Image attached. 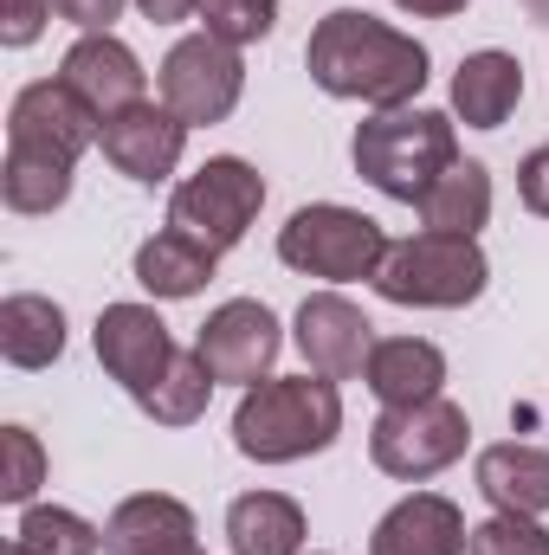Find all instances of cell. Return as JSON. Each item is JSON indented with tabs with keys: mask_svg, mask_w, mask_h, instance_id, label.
Segmentation results:
<instances>
[{
	"mask_svg": "<svg viewBox=\"0 0 549 555\" xmlns=\"http://www.w3.org/2000/svg\"><path fill=\"white\" fill-rule=\"evenodd\" d=\"M52 20V0H0V46L7 52H26Z\"/></svg>",
	"mask_w": 549,
	"mask_h": 555,
	"instance_id": "obj_30",
	"label": "cell"
},
{
	"mask_svg": "<svg viewBox=\"0 0 549 555\" xmlns=\"http://www.w3.org/2000/svg\"><path fill=\"white\" fill-rule=\"evenodd\" d=\"M375 297L401 304V310H465L485 297L491 284V266L478 253V240H452V233H413V240H395L382 272L369 278Z\"/></svg>",
	"mask_w": 549,
	"mask_h": 555,
	"instance_id": "obj_4",
	"label": "cell"
},
{
	"mask_svg": "<svg viewBox=\"0 0 549 555\" xmlns=\"http://www.w3.org/2000/svg\"><path fill=\"white\" fill-rule=\"evenodd\" d=\"M98 149H104V162H111L117 175H130L137 188H155V181H168V175L181 168L188 124H181L168 104H137V111H124V117L104 124Z\"/></svg>",
	"mask_w": 549,
	"mask_h": 555,
	"instance_id": "obj_14",
	"label": "cell"
},
{
	"mask_svg": "<svg viewBox=\"0 0 549 555\" xmlns=\"http://www.w3.org/2000/svg\"><path fill=\"white\" fill-rule=\"evenodd\" d=\"M162 555H201V543H188V550H162Z\"/></svg>",
	"mask_w": 549,
	"mask_h": 555,
	"instance_id": "obj_36",
	"label": "cell"
},
{
	"mask_svg": "<svg viewBox=\"0 0 549 555\" xmlns=\"http://www.w3.org/2000/svg\"><path fill=\"white\" fill-rule=\"evenodd\" d=\"M214 253L207 246H194V240H181V233H155V240H142L137 246V284L149 297H162V304H181V297H201L207 291V278H214Z\"/></svg>",
	"mask_w": 549,
	"mask_h": 555,
	"instance_id": "obj_23",
	"label": "cell"
},
{
	"mask_svg": "<svg viewBox=\"0 0 549 555\" xmlns=\"http://www.w3.org/2000/svg\"><path fill=\"white\" fill-rule=\"evenodd\" d=\"M0 498L7 504H33V491L46 485V446H39V433H26V426H0Z\"/></svg>",
	"mask_w": 549,
	"mask_h": 555,
	"instance_id": "obj_28",
	"label": "cell"
},
{
	"mask_svg": "<svg viewBox=\"0 0 549 555\" xmlns=\"http://www.w3.org/2000/svg\"><path fill=\"white\" fill-rule=\"evenodd\" d=\"M518 194H524V207H531L537 220H549V142L518 162Z\"/></svg>",
	"mask_w": 549,
	"mask_h": 555,
	"instance_id": "obj_32",
	"label": "cell"
},
{
	"mask_svg": "<svg viewBox=\"0 0 549 555\" xmlns=\"http://www.w3.org/2000/svg\"><path fill=\"white\" fill-rule=\"evenodd\" d=\"M214 388H220V382L207 375V362H201V349H181V356L168 362V375H162V382H155V388L142 395L137 408H142L149 420H155V426H194V420L207 414V401H214Z\"/></svg>",
	"mask_w": 549,
	"mask_h": 555,
	"instance_id": "obj_24",
	"label": "cell"
},
{
	"mask_svg": "<svg viewBox=\"0 0 549 555\" xmlns=\"http://www.w3.org/2000/svg\"><path fill=\"white\" fill-rule=\"evenodd\" d=\"M124 7H130V0H52V13L72 20L78 33H111V26L124 20Z\"/></svg>",
	"mask_w": 549,
	"mask_h": 555,
	"instance_id": "obj_31",
	"label": "cell"
},
{
	"mask_svg": "<svg viewBox=\"0 0 549 555\" xmlns=\"http://www.w3.org/2000/svg\"><path fill=\"white\" fill-rule=\"evenodd\" d=\"M98 137H104V124H98L59 78H39V85H20V91H13V111H7V155L52 162V168H78V155Z\"/></svg>",
	"mask_w": 549,
	"mask_h": 555,
	"instance_id": "obj_9",
	"label": "cell"
},
{
	"mask_svg": "<svg viewBox=\"0 0 549 555\" xmlns=\"http://www.w3.org/2000/svg\"><path fill=\"white\" fill-rule=\"evenodd\" d=\"M518 104H524V65L511 52L485 46V52L459 59V72H452V117L465 130H505Z\"/></svg>",
	"mask_w": 549,
	"mask_h": 555,
	"instance_id": "obj_16",
	"label": "cell"
},
{
	"mask_svg": "<svg viewBox=\"0 0 549 555\" xmlns=\"http://www.w3.org/2000/svg\"><path fill=\"white\" fill-rule=\"evenodd\" d=\"M91 343H98L104 375H111L130 401H142V395L168 375V362L181 356V349H175V336H168V323H162L149 304H104V310H98Z\"/></svg>",
	"mask_w": 549,
	"mask_h": 555,
	"instance_id": "obj_11",
	"label": "cell"
},
{
	"mask_svg": "<svg viewBox=\"0 0 549 555\" xmlns=\"http://www.w3.org/2000/svg\"><path fill=\"white\" fill-rule=\"evenodd\" d=\"M59 85H65L98 124H111V117L149 104V72H142V59L117 39V33H85V39L65 52Z\"/></svg>",
	"mask_w": 549,
	"mask_h": 555,
	"instance_id": "obj_13",
	"label": "cell"
},
{
	"mask_svg": "<svg viewBox=\"0 0 549 555\" xmlns=\"http://www.w3.org/2000/svg\"><path fill=\"white\" fill-rule=\"evenodd\" d=\"M401 13H413V20H452V13H465L472 0H395Z\"/></svg>",
	"mask_w": 549,
	"mask_h": 555,
	"instance_id": "obj_34",
	"label": "cell"
},
{
	"mask_svg": "<svg viewBox=\"0 0 549 555\" xmlns=\"http://www.w3.org/2000/svg\"><path fill=\"white\" fill-rule=\"evenodd\" d=\"M233 555H304V504L284 491H246L227 504Z\"/></svg>",
	"mask_w": 549,
	"mask_h": 555,
	"instance_id": "obj_20",
	"label": "cell"
},
{
	"mask_svg": "<svg viewBox=\"0 0 549 555\" xmlns=\"http://www.w3.org/2000/svg\"><path fill=\"white\" fill-rule=\"evenodd\" d=\"M13 543H20L26 555H98L104 550V530L85 524V517L65 511V504H26Z\"/></svg>",
	"mask_w": 549,
	"mask_h": 555,
	"instance_id": "obj_25",
	"label": "cell"
},
{
	"mask_svg": "<svg viewBox=\"0 0 549 555\" xmlns=\"http://www.w3.org/2000/svg\"><path fill=\"white\" fill-rule=\"evenodd\" d=\"M304 72L323 98L369 104V111H408L433 78V59L401 26H388L362 7H336L310 26Z\"/></svg>",
	"mask_w": 549,
	"mask_h": 555,
	"instance_id": "obj_1",
	"label": "cell"
},
{
	"mask_svg": "<svg viewBox=\"0 0 549 555\" xmlns=\"http://www.w3.org/2000/svg\"><path fill=\"white\" fill-rule=\"evenodd\" d=\"M349 162L356 175L401 201V207H420V194L459 162V137H452V117L446 111H375L369 124H356V142H349Z\"/></svg>",
	"mask_w": 549,
	"mask_h": 555,
	"instance_id": "obj_3",
	"label": "cell"
},
{
	"mask_svg": "<svg viewBox=\"0 0 549 555\" xmlns=\"http://www.w3.org/2000/svg\"><path fill=\"white\" fill-rule=\"evenodd\" d=\"M137 7H142L149 26H175V20H194L201 13V0H137Z\"/></svg>",
	"mask_w": 549,
	"mask_h": 555,
	"instance_id": "obj_33",
	"label": "cell"
},
{
	"mask_svg": "<svg viewBox=\"0 0 549 555\" xmlns=\"http://www.w3.org/2000/svg\"><path fill=\"white\" fill-rule=\"evenodd\" d=\"M388 233L356 214V207H336V201H317V207H297L284 227H278V259L304 278H323V284H356V278H375L388 259Z\"/></svg>",
	"mask_w": 549,
	"mask_h": 555,
	"instance_id": "obj_6",
	"label": "cell"
},
{
	"mask_svg": "<svg viewBox=\"0 0 549 555\" xmlns=\"http://www.w3.org/2000/svg\"><path fill=\"white\" fill-rule=\"evenodd\" d=\"M0 201H7L13 214H59V207L72 201V168L7 155V168H0Z\"/></svg>",
	"mask_w": 549,
	"mask_h": 555,
	"instance_id": "obj_26",
	"label": "cell"
},
{
	"mask_svg": "<svg viewBox=\"0 0 549 555\" xmlns=\"http://www.w3.org/2000/svg\"><path fill=\"white\" fill-rule=\"evenodd\" d=\"M518 7H524V13H531L537 26H549V0H518Z\"/></svg>",
	"mask_w": 549,
	"mask_h": 555,
	"instance_id": "obj_35",
	"label": "cell"
},
{
	"mask_svg": "<svg viewBox=\"0 0 549 555\" xmlns=\"http://www.w3.org/2000/svg\"><path fill=\"white\" fill-rule=\"evenodd\" d=\"M465 511L452 504V498H439V491H413L401 498L382 524H375V537H369V555H465Z\"/></svg>",
	"mask_w": 549,
	"mask_h": 555,
	"instance_id": "obj_15",
	"label": "cell"
},
{
	"mask_svg": "<svg viewBox=\"0 0 549 555\" xmlns=\"http://www.w3.org/2000/svg\"><path fill=\"white\" fill-rule=\"evenodd\" d=\"M155 91L162 104L188 124V130H214L240 111L246 98V59L233 46H220L214 33H188L168 46L162 72H155Z\"/></svg>",
	"mask_w": 549,
	"mask_h": 555,
	"instance_id": "obj_8",
	"label": "cell"
},
{
	"mask_svg": "<svg viewBox=\"0 0 549 555\" xmlns=\"http://www.w3.org/2000/svg\"><path fill=\"white\" fill-rule=\"evenodd\" d=\"M420 220L426 233H452V240H478V227L491 220V168L459 155L426 194H420Z\"/></svg>",
	"mask_w": 549,
	"mask_h": 555,
	"instance_id": "obj_21",
	"label": "cell"
},
{
	"mask_svg": "<svg viewBox=\"0 0 549 555\" xmlns=\"http://www.w3.org/2000/svg\"><path fill=\"white\" fill-rule=\"evenodd\" d=\"M472 446V420L459 401L433 395V401H413V408H382L369 426V459L375 472L420 485V478H439L446 465H459Z\"/></svg>",
	"mask_w": 549,
	"mask_h": 555,
	"instance_id": "obj_7",
	"label": "cell"
},
{
	"mask_svg": "<svg viewBox=\"0 0 549 555\" xmlns=\"http://www.w3.org/2000/svg\"><path fill=\"white\" fill-rule=\"evenodd\" d=\"M7 555H26V550H20V543H7Z\"/></svg>",
	"mask_w": 549,
	"mask_h": 555,
	"instance_id": "obj_37",
	"label": "cell"
},
{
	"mask_svg": "<svg viewBox=\"0 0 549 555\" xmlns=\"http://www.w3.org/2000/svg\"><path fill=\"white\" fill-rule=\"evenodd\" d=\"M194 349H201V362H207L214 382H227V388H259V382H272V362H278V349H284V336H278V317L259 297H227V304L201 323Z\"/></svg>",
	"mask_w": 549,
	"mask_h": 555,
	"instance_id": "obj_10",
	"label": "cell"
},
{
	"mask_svg": "<svg viewBox=\"0 0 549 555\" xmlns=\"http://www.w3.org/2000/svg\"><path fill=\"white\" fill-rule=\"evenodd\" d=\"M272 26H278V0H201V33H214L233 52L272 39Z\"/></svg>",
	"mask_w": 549,
	"mask_h": 555,
	"instance_id": "obj_27",
	"label": "cell"
},
{
	"mask_svg": "<svg viewBox=\"0 0 549 555\" xmlns=\"http://www.w3.org/2000/svg\"><path fill=\"white\" fill-rule=\"evenodd\" d=\"M0 356L13 369H26V375L52 369L65 356V310L52 297H39V291H13L0 304Z\"/></svg>",
	"mask_w": 549,
	"mask_h": 555,
	"instance_id": "obj_22",
	"label": "cell"
},
{
	"mask_svg": "<svg viewBox=\"0 0 549 555\" xmlns=\"http://www.w3.org/2000/svg\"><path fill=\"white\" fill-rule=\"evenodd\" d=\"M259 207H266V175L240 155H214L168 194V233H181L220 259L253 233Z\"/></svg>",
	"mask_w": 549,
	"mask_h": 555,
	"instance_id": "obj_5",
	"label": "cell"
},
{
	"mask_svg": "<svg viewBox=\"0 0 549 555\" xmlns=\"http://www.w3.org/2000/svg\"><path fill=\"white\" fill-rule=\"evenodd\" d=\"M343 433V395L323 375H272L240 395L233 408V446L253 465H297L310 452H330Z\"/></svg>",
	"mask_w": 549,
	"mask_h": 555,
	"instance_id": "obj_2",
	"label": "cell"
},
{
	"mask_svg": "<svg viewBox=\"0 0 549 555\" xmlns=\"http://www.w3.org/2000/svg\"><path fill=\"white\" fill-rule=\"evenodd\" d=\"M194 543V511L168 491H137L111 511L104 524V555H162Z\"/></svg>",
	"mask_w": 549,
	"mask_h": 555,
	"instance_id": "obj_19",
	"label": "cell"
},
{
	"mask_svg": "<svg viewBox=\"0 0 549 555\" xmlns=\"http://www.w3.org/2000/svg\"><path fill=\"white\" fill-rule=\"evenodd\" d=\"M465 555H549V530L537 517H511V511H491L485 524H472Z\"/></svg>",
	"mask_w": 549,
	"mask_h": 555,
	"instance_id": "obj_29",
	"label": "cell"
},
{
	"mask_svg": "<svg viewBox=\"0 0 549 555\" xmlns=\"http://www.w3.org/2000/svg\"><path fill=\"white\" fill-rule=\"evenodd\" d=\"M291 343H297V356H304L310 375H323V382H349V375L369 369V349H375L382 336H375V323H369L343 291H317V297L297 304Z\"/></svg>",
	"mask_w": 549,
	"mask_h": 555,
	"instance_id": "obj_12",
	"label": "cell"
},
{
	"mask_svg": "<svg viewBox=\"0 0 549 555\" xmlns=\"http://www.w3.org/2000/svg\"><path fill=\"white\" fill-rule=\"evenodd\" d=\"M362 382H369V395L382 408H413V401H433L446 388V356L426 336H382L369 349Z\"/></svg>",
	"mask_w": 549,
	"mask_h": 555,
	"instance_id": "obj_18",
	"label": "cell"
},
{
	"mask_svg": "<svg viewBox=\"0 0 549 555\" xmlns=\"http://www.w3.org/2000/svg\"><path fill=\"white\" fill-rule=\"evenodd\" d=\"M478 498L491 511H511V517H544L549 511V452L544 446H524V439H505V446H485L478 465Z\"/></svg>",
	"mask_w": 549,
	"mask_h": 555,
	"instance_id": "obj_17",
	"label": "cell"
}]
</instances>
